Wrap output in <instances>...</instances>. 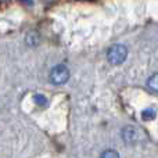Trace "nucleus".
Segmentation results:
<instances>
[{
  "label": "nucleus",
  "mask_w": 158,
  "mask_h": 158,
  "mask_svg": "<svg viewBox=\"0 0 158 158\" xmlns=\"http://www.w3.org/2000/svg\"><path fill=\"white\" fill-rule=\"evenodd\" d=\"M128 57V49H126L123 44H114L108 49L107 53V58L111 64L118 65V64H122L123 61Z\"/></svg>",
  "instance_id": "nucleus-1"
},
{
  "label": "nucleus",
  "mask_w": 158,
  "mask_h": 158,
  "mask_svg": "<svg viewBox=\"0 0 158 158\" xmlns=\"http://www.w3.org/2000/svg\"><path fill=\"white\" fill-rule=\"evenodd\" d=\"M69 79V69L65 65H56L50 72V81L54 85H63Z\"/></svg>",
  "instance_id": "nucleus-2"
},
{
  "label": "nucleus",
  "mask_w": 158,
  "mask_h": 158,
  "mask_svg": "<svg viewBox=\"0 0 158 158\" xmlns=\"http://www.w3.org/2000/svg\"><path fill=\"white\" fill-rule=\"evenodd\" d=\"M122 136H123V139H125V142L128 143V144L135 143L137 140V131H136V128H131V126L125 128V129H123V132H122Z\"/></svg>",
  "instance_id": "nucleus-3"
},
{
  "label": "nucleus",
  "mask_w": 158,
  "mask_h": 158,
  "mask_svg": "<svg viewBox=\"0 0 158 158\" xmlns=\"http://www.w3.org/2000/svg\"><path fill=\"white\" fill-rule=\"evenodd\" d=\"M147 85H148V87H150L151 90H154V92H158V74H154L153 77L148 78Z\"/></svg>",
  "instance_id": "nucleus-4"
},
{
  "label": "nucleus",
  "mask_w": 158,
  "mask_h": 158,
  "mask_svg": "<svg viewBox=\"0 0 158 158\" xmlns=\"http://www.w3.org/2000/svg\"><path fill=\"white\" fill-rule=\"evenodd\" d=\"M142 117L144 118L146 121H151L157 117V112H156V110H153V108H147L142 112Z\"/></svg>",
  "instance_id": "nucleus-5"
},
{
  "label": "nucleus",
  "mask_w": 158,
  "mask_h": 158,
  "mask_svg": "<svg viewBox=\"0 0 158 158\" xmlns=\"http://www.w3.org/2000/svg\"><path fill=\"white\" fill-rule=\"evenodd\" d=\"M33 101H35V104H38L39 107H46L47 106V98L42 94H35Z\"/></svg>",
  "instance_id": "nucleus-6"
},
{
  "label": "nucleus",
  "mask_w": 158,
  "mask_h": 158,
  "mask_svg": "<svg viewBox=\"0 0 158 158\" xmlns=\"http://www.w3.org/2000/svg\"><path fill=\"white\" fill-rule=\"evenodd\" d=\"M100 158H119V154H118L115 150H107L101 154Z\"/></svg>",
  "instance_id": "nucleus-7"
}]
</instances>
